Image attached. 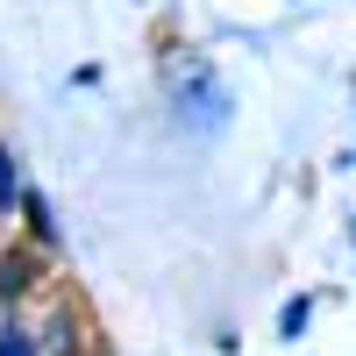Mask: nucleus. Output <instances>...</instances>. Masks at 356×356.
<instances>
[{
  "label": "nucleus",
  "mask_w": 356,
  "mask_h": 356,
  "mask_svg": "<svg viewBox=\"0 0 356 356\" xmlns=\"http://www.w3.org/2000/svg\"><path fill=\"white\" fill-rule=\"evenodd\" d=\"M29 278H36V264H29V257H8V264H0V300H22Z\"/></svg>",
  "instance_id": "f257e3e1"
},
{
  "label": "nucleus",
  "mask_w": 356,
  "mask_h": 356,
  "mask_svg": "<svg viewBox=\"0 0 356 356\" xmlns=\"http://www.w3.org/2000/svg\"><path fill=\"white\" fill-rule=\"evenodd\" d=\"M22 171H15V150H0V207H22Z\"/></svg>",
  "instance_id": "f03ea898"
},
{
  "label": "nucleus",
  "mask_w": 356,
  "mask_h": 356,
  "mask_svg": "<svg viewBox=\"0 0 356 356\" xmlns=\"http://www.w3.org/2000/svg\"><path fill=\"white\" fill-rule=\"evenodd\" d=\"M22 214H29V228H36V243H50V235H57V221H50V207H43L36 193H22Z\"/></svg>",
  "instance_id": "7ed1b4c3"
},
{
  "label": "nucleus",
  "mask_w": 356,
  "mask_h": 356,
  "mask_svg": "<svg viewBox=\"0 0 356 356\" xmlns=\"http://www.w3.org/2000/svg\"><path fill=\"white\" fill-rule=\"evenodd\" d=\"M50 349H57V356H79V328H72V314H57V321H50Z\"/></svg>",
  "instance_id": "20e7f679"
},
{
  "label": "nucleus",
  "mask_w": 356,
  "mask_h": 356,
  "mask_svg": "<svg viewBox=\"0 0 356 356\" xmlns=\"http://www.w3.org/2000/svg\"><path fill=\"white\" fill-rule=\"evenodd\" d=\"M0 356H36V342H29L22 328H8V335H0Z\"/></svg>",
  "instance_id": "39448f33"
}]
</instances>
